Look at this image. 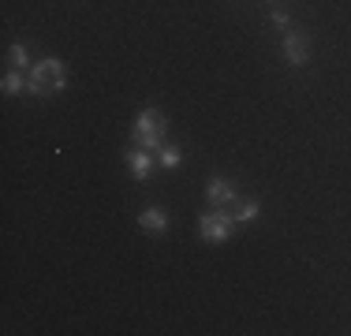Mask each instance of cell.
<instances>
[{"label": "cell", "instance_id": "30bf717a", "mask_svg": "<svg viewBox=\"0 0 351 336\" xmlns=\"http://www.w3.org/2000/svg\"><path fill=\"white\" fill-rule=\"evenodd\" d=\"M157 157H161V165H165V168H176V165H180V161H183V154H180V146H172V142H165V146H161V149H157Z\"/></svg>", "mask_w": 351, "mask_h": 336}, {"label": "cell", "instance_id": "8fae6325", "mask_svg": "<svg viewBox=\"0 0 351 336\" xmlns=\"http://www.w3.org/2000/svg\"><path fill=\"white\" fill-rule=\"evenodd\" d=\"M8 60H12V67H23V71H27V67H34V64H30L27 45H12V49H8Z\"/></svg>", "mask_w": 351, "mask_h": 336}, {"label": "cell", "instance_id": "7a4b0ae2", "mask_svg": "<svg viewBox=\"0 0 351 336\" xmlns=\"http://www.w3.org/2000/svg\"><path fill=\"white\" fill-rule=\"evenodd\" d=\"M165 131H169V120H165L161 108H142L135 120V139L142 142V149H161Z\"/></svg>", "mask_w": 351, "mask_h": 336}, {"label": "cell", "instance_id": "6da1fadb", "mask_svg": "<svg viewBox=\"0 0 351 336\" xmlns=\"http://www.w3.org/2000/svg\"><path fill=\"white\" fill-rule=\"evenodd\" d=\"M64 86H68V67H64V60H56V56L38 60L27 75V94L45 97V94H60Z\"/></svg>", "mask_w": 351, "mask_h": 336}, {"label": "cell", "instance_id": "ba28073f", "mask_svg": "<svg viewBox=\"0 0 351 336\" xmlns=\"http://www.w3.org/2000/svg\"><path fill=\"white\" fill-rule=\"evenodd\" d=\"M258 213H262V206H258L254 198H239L236 202V224H250V221H258Z\"/></svg>", "mask_w": 351, "mask_h": 336}, {"label": "cell", "instance_id": "52a82bcc", "mask_svg": "<svg viewBox=\"0 0 351 336\" xmlns=\"http://www.w3.org/2000/svg\"><path fill=\"white\" fill-rule=\"evenodd\" d=\"M128 168L135 172V180H149V168H154V161H149L146 149H128Z\"/></svg>", "mask_w": 351, "mask_h": 336}, {"label": "cell", "instance_id": "7c38bea8", "mask_svg": "<svg viewBox=\"0 0 351 336\" xmlns=\"http://www.w3.org/2000/svg\"><path fill=\"white\" fill-rule=\"evenodd\" d=\"M273 23H277V27H291V15L288 12H273Z\"/></svg>", "mask_w": 351, "mask_h": 336}, {"label": "cell", "instance_id": "9c48e42d", "mask_svg": "<svg viewBox=\"0 0 351 336\" xmlns=\"http://www.w3.org/2000/svg\"><path fill=\"white\" fill-rule=\"evenodd\" d=\"M0 86H4V94H8V97H15V94H23V90H27V82H23V75H19V71H8Z\"/></svg>", "mask_w": 351, "mask_h": 336}, {"label": "cell", "instance_id": "8992f818", "mask_svg": "<svg viewBox=\"0 0 351 336\" xmlns=\"http://www.w3.org/2000/svg\"><path fill=\"white\" fill-rule=\"evenodd\" d=\"M138 224L146 232H165V228H169V213H165V209H157V206H149V209H142Z\"/></svg>", "mask_w": 351, "mask_h": 336}, {"label": "cell", "instance_id": "5b68a950", "mask_svg": "<svg viewBox=\"0 0 351 336\" xmlns=\"http://www.w3.org/2000/svg\"><path fill=\"white\" fill-rule=\"evenodd\" d=\"M206 202H210L213 209H224V206H232V202H239V195L224 176H213L210 187H206Z\"/></svg>", "mask_w": 351, "mask_h": 336}, {"label": "cell", "instance_id": "277c9868", "mask_svg": "<svg viewBox=\"0 0 351 336\" xmlns=\"http://www.w3.org/2000/svg\"><path fill=\"white\" fill-rule=\"evenodd\" d=\"M284 56H288L291 67H303L311 60V45H306V34L303 30H288L284 34Z\"/></svg>", "mask_w": 351, "mask_h": 336}, {"label": "cell", "instance_id": "3957f363", "mask_svg": "<svg viewBox=\"0 0 351 336\" xmlns=\"http://www.w3.org/2000/svg\"><path fill=\"white\" fill-rule=\"evenodd\" d=\"M232 228H236V217L224 213V209H213V213H206L202 221H198V235H202L206 243H224V239H232Z\"/></svg>", "mask_w": 351, "mask_h": 336}]
</instances>
